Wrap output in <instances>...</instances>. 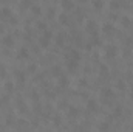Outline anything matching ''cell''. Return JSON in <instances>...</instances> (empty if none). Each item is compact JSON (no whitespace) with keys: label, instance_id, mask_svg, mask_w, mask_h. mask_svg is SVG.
Returning <instances> with one entry per match:
<instances>
[{"label":"cell","instance_id":"obj_1","mask_svg":"<svg viewBox=\"0 0 133 132\" xmlns=\"http://www.w3.org/2000/svg\"><path fill=\"white\" fill-rule=\"evenodd\" d=\"M51 37H53V33H51L50 30H46V31L43 33V36L40 37V45H42V47H48V44L51 42Z\"/></svg>","mask_w":133,"mask_h":132},{"label":"cell","instance_id":"obj_2","mask_svg":"<svg viewBox=\"0 0 133 132\" xmlns=\"http://www.w3.org/2000/svg\"><path fill=\"white\" fill-rule=\"evenodd\" d=\"M0 17H2V19H8V17H12V13H11V9H9V8H6V6L0 8Z\"/></svg>","mask_w":133,"mask_h":132},{"label":"cell","instance_id":"obj_3","mask_svg":"<svg viewBox=\"0 0 133 132\" xmlns=\"http://www.w3.org/2000/svg\"><path fill=\"white\" fill-rule=\"evenodd\" d=\"M105 53H107L108 58H115V56H116V47H115V45H107Z\"/></svg>","mask_w":133,"mask_h":132},{"label":"cell","instance_id":"obj_4","mask_svg":"<svg viewBox=\"0 0 133 132\" xmlns=\"http://www.w3.org/2000/svg\"><path fill=\"white\" fill-rule=\"evenodd\" d=\"M101 95H102V98L107 99V98H113V90L111 89H108V87H105L102 92H101ZM108 101V99H107Z\"/></svg>","mask_w":133,"mask_h":132},{"label":"cell","instance_id":"obj_5","mask_svg":"<svg viewBox=\"0 0 133 132\" xmlns=\"http://www.w3.org/2000/svg\"><path fill=\"white\" fill-rule=\"evenodd\" d=\"M3 44H5L6 47H12V45H14V37H12L11 34H6V36L3 37Z\"/></svg>","mask_w":133,"mask_h":132},{"label":"cell","instance_id":"obj_6","mask_svg":"<svg viewBox=\"0 0 133 132\" xmlns=\"http://www.w3.org/2000/svg\"><path fill=\"white\" fill-rule=\"evenodd\" d=\"M87 109L91 110V112H96V110H98V103H96L95 99H90V101L87 103Z\"/></svg>","mask_w":133,"mask_h":132},{"label":"cell","instance_id":"obj_7","mask_svg":"<svg viewBox=\"0 0 133 132\" xmlns=\"http://www.w3.org/2000/svg\"><path fill=\"white\" fill-rule=\"evenodd\" d=\"M62 8L66 9V11L73 9V8H74V2H73V0H64V2H62Z\"/></svg>","mask_w":133,"mask_h":132},{"label":"cell","instance_id":"obj_8","mask_svg":"<svg viewBox=\"0 0 133 132\" xmlns=\"http://www.w3.org/2000/svg\"><path fill=\"white\" fill-rule=\"evenodd\" d=\"M87 30H88L90 33L96 34V22H95V20H88V22H87Z\"/></svg>","mask_w":133,"mask_h":132},{"label":"cell","instance_id":"obj_9","mask_svg":"<svg viewBox=\"0 0 133 132\" xmlns=\"http://www.w3.org/2000/svg\"><path fill=\"white\" fill-rule=\"evenodd\" d=\"M66 65H68V70H71V71H74L77 67H79V62L77 61H71V59H68V62H66Z\"/></svg>","mask_w":133,"mask_h":132},{"label":"cell","instance_id":"obj_10","mask_svg":"<svg viewBox=\"0 0 133 132\" xmlns=\"http://www.w3.org/2000/svg\"><path fill=\"white\" fill-rule=\"evenodd\" d=\"M20 59H25V58H28L30 56V53H28V50L26 48H20V51H19V55H17Z\"/></svg>","mask_w":133,"mask_h":132},{"label":"cell","instance_id":"obj_11","mask_svg":"<svg viewBox=\"0 0 133 132\" xmlns=\"http://www.w3.org/2000/svg\"><path fill=\"white\" fill-rule=\"evenodd\" d=\"M64 40H65V34L59 33L57 37H56V44H57V45H64Z\"/></svg>","mask_w":133,"mask_h":132},{"label":"cell","instance_id":"obj_12","mask_svg":"<svg viewBox=\"0 0 133 132\" xmlns=\"http://www.w3.org/2000/svg\"><path fill=\"white\" fill-rule=\"evenodd\" d=\"M121 22L124 23V27H130V25H132V19H130L129 16H122V19H121Z\"/></svg>","mask_w":133,"mask_h":132},{"label":"cell","instance_id":"obj_13","mask_svg":"<svg viewBox=\"0 0 133 132\" xmlns=\"http://www.w3.org/2000/svg\"><path fill=\"white\" fill-rule=\"evenodd\" d=\"M102 30H104V33H113V31H115V27H113L111 23H105Z\"/></svg>","mask_w":133,"mask_h":132},{"label":"cell","instance_id":"obj_14","mask_svg":"<svg viewBox=\"0 0 133 132\" xmlns=\"http://www.w3.org/2000/svg\"><path fill=\"white\" fill-rule=\"evenodd\" d=\"M99 131L101 132H102V131H104V132L108 131V123H104V121H102V123L99 124Z\"/></svg>","mask_w":133,"mask_h":132},{"label":"cell","instance_id":"obj_15","mask_svg":"<svg viewBox=\"0 0 133 132\" xmlns=\"http://www.w3.org/2000/svg\"><path fill=\"white\" fill-rule=\"evenodd\" d=\"M121 113H122V109H121V106L115 107V110H113V115H115V117H119Z\"/></svg>","mask_w":133,"mask_h":132},{"label":"cell","instance_id":"obj_16","mask_svg":"<svg viewBox=\"0 0 133 132\" xmlns=\"http://www.w3.org/2000/svg\"><path fill=\"white\" fill-rule=\"evenodd\" d=\"M59 20H61L62 23H66V22H68V17H66L65 13H61V16H59Z\"/></svg>","mask_w":133,"mask_h":132},{"label":"cell","instance_id":"obj_17","mask_svg":"<svg viewBox=\"0 0 133 132\" xmlns=\"http://www.w3.org/2000/svg\"><path fill=\"white\" fill-rule=\"evenodd\" d=\"M5 87H6V90H8V92H12V89H14V84H12V82H9V81H8V82H6V84H5Z\"/></svg>","mask_w":133,"mask_h":132},{"label":"cell","instance_id":"obj_18","mask_svg":"<svg viewBox=\"0 0 133 132\" xmlns=\"http://www.w3.org/2000/svg\"><path fill=\"white\" fill-rule=\"evenodd\" d=\"M93 6H95V8H102V6H104V2L96 0V2H93Z\"/></svg>","mask_w":133,"mask_h":132},{"label":"cell","instance_id":"obj_19","mask_svg":"<svg viewBox=\"0 0 133 132\" xmlns=\"http://www.w3.org/2000/svg\"><path fill=\"white\" fill-rule=\"evenodd\" d=\"M20 5H22V8H30V6H33V3H31L30 0H26V2H22Z\"/></svg>","mask_w":133,"mask_h":132},{"label":"cell","instance_id":"obj_20","mask_svg":"<svg viewBox=\"0 0 133 132\" xmlns=\"http://www.w3.org/2000/svg\"><path fill=\"white\" fill-rule=\"evenodd\" d=\"M16 75H17V78H19L20 81H25V73H23V71H17Z\"/></svg>","mask_w":133,"mask_h":132},{"label":"cell","instance_id":"obj_21","mask_svg":"<svg viewBox=\"0 0 133 132\" xmlns=\"http://www.w3.org/2000/svg\"><path fill=\"white\" fill-rule=\"evenodd\" d=\"M110 6H111V8H113V9H115V8H116V9H118V8H119V6H121V3H119V2H111V3H110Z\"/></svg>","mask_w":133,"mask_h":132},{"label":"cell","instance_id":"obj_22","mask_svg":"<svg viewBox=\"0 0 133 132\" xmlns=\"http://www.w3.org/2000/svg\"><path fill=\"white\" fill-rule=\"evenodd\" d=\"M33 11H34V14H39L42 9H40V6H37V5H33Z\"/></svg>","mask_w":133,"mask_h":132},{"label":"cell","instance_id":"obj_23","mask_svg":"<svg viewBox=\"0 0 133 132\" xmlns=\"http://www.w3.org/2000/svg\"><path fill=\"white\" fill-rule=\"evenodd\" d=\"M118 89H119V90H124V89H125V84H124L122 81H118Z\"/></svg>","mask_w":133,"mask_h":132},{"label":"cell","instance_id":"obj_24","mask_svg":"<svg viewBox=\"0 0 133 132\" xmlns=\"http://www.w3.org/2000/svg\"><path fill=\"white\" fill-rule=\"evenodd\" d=\"M37 27H39L40 30H43V31H46V27H45V23H42V22H39V23H37Z\"/></svg>","mask_w":133,"mask_h":132},{"label":"cell","instance_id":"obj_25","mask_svg":"<svg viewBox=\"0 0 133 132\" xmlns=\"http://www.w3.org/2000/svg\"><path fill=\"white\" fill-rule=\"evenodd\" d=\"M70 115H71V117H76V115H77V109L71 107V112H70Z\"/></svg>","mask_w":133,"mask_h":132},{"label":"cell","instance_id":"obj_26","mask_svg":"<svg viewBox=\"0 0 133 132\" xmlns=\"http://www.w3.org/2000/svg\"><path fill=\"white\" fill-rule=\"evenodd\" d=\"M101 73H105V75H107V73H108V68L104 67V65H101Z\"/></svg>","mask_w":133,"mask_h":132},{"label":"cell","instance_id":"obj_27","mask_svg":"<svg viewBox=\"0 0 133 132\" xmlns=\"http://www.w3.org/2000/svg\"><path fill=\"white\" fill-rule=\"evenodd\" d=\"M54 123H56V126H59V123H61V118H59V117H56V118H54Z\"/></svg>","mask_w":133,"mask_h":132},{"label":"cell","instance_id":"obj_28","mask_svg":"<svg viewBox=\"0 0 133 132\" xmlns=\"http://www.w3.org/2000/svg\"><path fill=\"white\" fill-rule=\"evenodd\" d=\"M28 70H30V71H34V70H36V65H31V67H28Z\"/></svg>","mask_w":133,"mask_h":132},{"label":"cell","instance_id":"obj_29","mask_svg":"<svg viewBox=\"0 0 133 132\" xmlns=\"http://www.w3.org/2000/svg\"><path fill=\"white\" fill-rule=\"evenodd\" d=\"M130 95H132V98H133V87H132V90H130Z\"/></svg>","mask_w":133,"mask_h":132},{"label":"cell","instance_id":"obj_30","mask_svg":"<svg viewBox=\"0 0 133 132\" xmlns=\"http://www.w3.org/2000/svg\"><path fill=\"white\" fill-rule=\"evenodd\" d=\"M132 129H133V126H132Z\"/></svg>","mask_w":133,"mask_h":132}]
</instances>
